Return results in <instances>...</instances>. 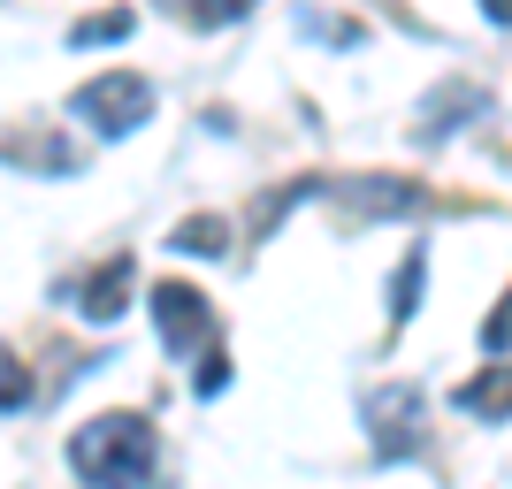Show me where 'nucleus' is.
I'll return each instance as SVG.
<instances>
[{"label":"nucleus","mask_w":512,"mask_h":489,"mask_svg":"<svg viewBox=\"0 0 512 489\" xmlns=\"http://www.w3.org/2000/svg\"><path fill=\"white\" fill-rule=\"evenodd\" d=\"M421 390L413 383H383L375 398H367V436H375V451L383 459H406L413 444H421Z\"/></svg>","instance_id":"20e7f679"},{"label":"nucleus","mask_w":512,"mask_h":489,"mask_svg":"<svg viewBox=\"0 0 512 489\" xmlns=\"http://www.w3.org/2000/svg\"><path fill=\"white\" fill-rule=\"evenodd\" d=\"M0 161L8 169H46V176H69L77 169V146H69L54 123H39V130H8L0 138Z\"/></svg>","instance_id":"39448f33"},{"label":"nucleus","mask_w":512,"mask_h":489,"mask_svg":"<svg viewBox=\"0 0 512 489\" xmlns=\"http://www.w3.org/2000/svg\"><path fill=\"white\" fill-rule=\"evenodd\" d=\"M161 8H176L184 23H199V31H214V23H237L253 0H161Z\"/></svg>","instance_id":"ddd939ff"},{"label":"nucleus","mask_w":512,"mask_h":489,"mask_svg":"<svg viewBox=\"0 0 512 489\" xmlns=\"http://www.w3.org/2000/svg\"><path fill=\"white\" fill-rule=\"evenodd\" d=\"M482 16H490V23H505V16H512V8H505V0H482Z\"/></svg>","instance_id":"dca6fc26"},{"label":"nucleus","mask_w":512,"mask_h":489,"mask_svg":"<svg viewBox=\"0 0 512 489\" xmlns=\"http://www.w3.org/2000/svg\"><path fill=\"white\" fill-rule=\"evenodd\" d=\"M130 283H138V276H130V260H123V253L107 260V268H92V283L77 291L85 321H123V306H130Z\"/></svg>","instance_id":"423d86ee"},{"label":"nucleus","mask_w":512,"mask_h":489,"mask_svg":"<svg viewBox=\"0 0 512 489\" xmlns=\"http://www.w3.org/2000/svg\"><path fill=\"white\" fill-rule=\"evenodd\" d=\"M344 207H360V214H406L421 207V184H398V176H360V184H337Z\"/></svg>","instance_id":"0eeeda50"},{"label":"nucleus","mask_w":512,"mask_h":489,"mask_svg":"<svg viewBox=\"0 0 512 489\" xmlns=\"http://www.w3.org/2000/svg\"><path fill=\"white\" fill-rule=\"evenodd\" d=\"M176 253H199V260H214L222 245H230V222L222 214H192V222H176V237H169Z\"/></svg>","instance_id":"9d476101"},{"label":"nucleus","mask_w":512,"mask_h":489,"mask_svg":"<svg viewBox=\"0 0 512 489\" xmlns=\"http://www.w3.org/2000/svg\"><path fill=\"white\" fill-rule=\"evenodd\" d=\"M130 8H100V16H85L77 31H69V46H115V39H130Z\"/></svg>","instance_id":"f8f14e48"},{"label":"nucleus","mask_w":512,"mask_h":489,"mask_svg":"<svg viewBox=\"0 0 512 489\" xmlns=\"http://www.w3.org/2000/svg\"><path fill=\"white\" fill-rule=\"evenodd\" d=\"M0 405H31V375H23V360H8V352H0Z\"/></svg>","instance_id":"4468645a"},{"label":"nucleus","mask_w":512,"mask_h":489,"mask_svg":"<svg viewBox=\"0 0 512 489\" xmlns=\"http://www.w3.org/2000/svg\"><path fill=\"white\" fill-rule=\"evenodd\" d=\"M153 329H161V344H169L176 360L184 352H207L214 344V314H207V291L199 283H153Z\"/></svg>","instance_id":"7ed1b4c3"},{"label":"nucleus","mask_w":512,"mask_h":489,"mask_svg":"<svg viewBox=\"0 0 512 489\" xmlns=\"http://www.w3.org/2000/svg\"><path fill=\"white\" fill-rule=\"evenodd\" d=\"M161 444H153L146 413H100L69 436V474L77 482H146Z\"/></svg>","instance_id":"f257e3e1"},{"label":"nucleus","mask_w":512,"mask_h":489,"mask_svg":"<svg viewBox=\"0 0 512 489\" xmlns=\"http://www.w3.org/2000/svg\"><path fill=\"white\" fill-rule=\"evenodd\" d=\"M459 413H490V421H505V352H490V367L459 390Z\"/></svg>","instance_id":"1a4fd4ad"},{"label":"nucleus","mask_w":512,"mask_h":489,"mask_svg":"<svg viewBox=\"0 0 512 489\" xmlns=\"http://www.w3.org/2000/svg\"><path fill=\"white\" fill-rule=\"evenodd\" d=\"M222 383H230V360H222V344H207V367H199V390L214 398Z\"/></svg>","instance_id":"2eb2a0df"},{"label":"nucleus","mask_w":512,"mask_h":489,"mask_svg":"<svg viewBox=\"0 0 512 489\" xmlns=\"http://www.w3.org/2000/svg\"><path fill=\"white\" fill-rule=\"evenodd\" d=\"M69 107H77L92 130H107V138H130V130L153 115V85L138 77V69H107V77H92V85H77Z\"/></svg>","instance_id":"f03ea898"},{"label":"nucleus","mask_w":512,"mask_h":489,"mask_svg":"<svg viewBox=\"0 0 512 489\" xmlns=\"http://www.w3.org/2000/svg\"><path fill=\"white\" fill-rule=\"evenodd\" d=\"M459 107H482V92H474V85H444L436 100L421 107V123H413V138H428V146H436L444 130H459Z\"/></svg>","instance_id":"6e6552de"},{"label":"nucleus","mask_w":512,"mask_h":489,"mask_svg":"<svg viewBox=\"0 0 512 489\" xmlns=\"http://www.w3.org/2000/svg\"><path fill=\"white\" fill-rule=\"evenodd\" d=\"M421 283H428V253L413 245V253L398 260V276H390V321H406L413 306H421Z\"/></svg>","instance_id":"9b49d317"}]
</instances>
